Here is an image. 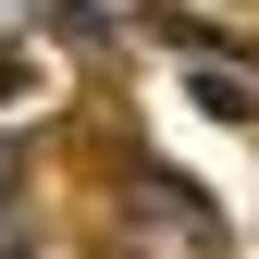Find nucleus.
<instances>
[{"label":"nucleus","instance_id":"1","mask_svg":"<svg viewBox=\"0 0 259 259\" xmlns=\"http://www.w3.org/2000/svg\"><path fill=\"white\" fill-rule=\"evenodd\" d=\"M111 259H235V222H222L210 185L160 173V160H123L111 173Z\"/></svg>","mask_w":259,"mask_h":259},{"label":"nucleus","instance_id":"2","mask_svg":"<svg viewBox=\"0 0 259 259\" xmlns=\"http://www.w3.org/2000/svg\"><path fill=\"white\" fill-rule=\"evenodd\" d=\"M198 111L210 123H259V74L247 62H198Z\"/></svg>","mask_w":259,"mask_h":259},{"label":"nucleus","instance_id":"3","mask_svg":"<svg viewBox=\"0 0 259 259\" xmlns=\"http://www.w3.org/2000/svg\"><path fill=\"white\" fill-rule=\"evenodd\" d=\"M0 259H37V198H0Z\"/></svg>","mask_w":259,"mask_h":259}]
</instances>
